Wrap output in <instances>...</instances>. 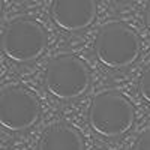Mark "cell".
Here are the masks:
<instances>
[{
  "label": "cell",
  "instance_id": "cell-1",
  "mask_svg": "<svg viewBox=\"0 0 150 150\" xmlns=\"http://www.w3.org/2000/svg\"><path fill=\"white\" fill-rule=\"evenodd\" d=\"M141 50L140 38L123 23H110L99 30L95 41V53L102 65L122 69L138 59Z\"/></svg>",
  "mask_w": 150,
  "mask_h": 150
},
{
  "label": "cell",
  "instance_id": "cell-2",
  "mask_svg": "<svg viewBox=\"0 0 150 150\" xmlns=\"http://www.w3.org/2000/svg\"><path fill=\"white\" fill-rule=\"evenodd\" d=\"M92 129L107 138L126 134L134 123V107L123 95L107 90L95 96L89 108Z\"/></svg>",
  "mask_w": 150,
  "mask_h": 150
},
{
  "label": "cell",
  "instance_id": "cell-3",
  "mask_svg": "<svg viewBox=\"0 0 150 150\" xmlns=\"http://www.w3.org/2000/svg\"><path fill=\"white\" fill-rule=\"evenodd\" d=\"M47 45V35L38 21L20 17L6 24L0 36L3 54L17 63H27L38 59Z\"/></svg>",
  "mask_w": 150,
  "mask_h": 150
},
{
  "label": "cell",
  "instance_id": "cell-4",
  "mask_svg": "<svg viewBox=\"0 0 150 150\" xmlns=\"http://www.w3.org/2000/svg\"><path fill=\"white\" fill-rule=\"evenodd\" d=\"M45 87L57 99H75L90 87V71L72 54H60L50 60L45 71Z\"/></svg>",
  "mask_w": 150,
  "mask_h": 150
},
{
  "label": "cell",
  "instance_id": "cell-5",
  "mask_svg": "<svg viewBox=\"0 0 150 150\" xmlns=\"http://www.w3.org/2000/svg\"><path fill=\"white\" fill-rule=\"evenodd\" d=\"M41 107L36 96L21 86H9L0 92V126L24 131L38 122Z\"/></svg>",
  "mask_w": 150,
  "mask_h": 150
},
{
  "label": "cell",
  "instance_id": "cell-6",
  "mask_svg": "<svg viewBox=\"0 0 150 150\" xmlns=\"http://www.w3.org/2000/svg\"><path fill=\"white\" fill-rule=\"evenodd\" d=\"M95 17V0H53L51 2V18L63 30H83L93 23Z\"/></svg>",
  "mask_w": 150,
  "mask_h": 150
},
{
  "label": "cell",
  "instance_id": "cell-7",
  "mask_svg": "<svg viewBox=\"0 0 150 150\" xmlns=\"http://www.w3.org/2000/svg\"><path fill=\"white\" fill-rule=\"evenodd\" d=\"M38 150H84L80 132L68 123H54L48 126L39 141Z\"/></svg>",
  "mask_w": 150,
  "mask_h": 150
},
{
  "label": "cell",
  "instance_id": "cell-8",
  "mask_svg": "<svg viewBox=\"0 0 150 150\" xmlns=\"http://www.w3.org/2000/svg\"><path fill=\"white\" fill-rule=\"evenodd\" d=\"M138 89H140V93H141L143 99L150 104V65L141 74V78H140V83H138Z\"/></svg>",
  "mask_w": 150,
  "mask_h": 150
},
{
  "label": "cell",
  "instance_id": "cell-9",
  "mask_svg": "<svg viewBox=\"0 0 150 150\" xmlns=\"http://www.w3.org/2000/svg\"><path fill=\"white\" fill-rule=\"evenodd\" d=\"M132 150H150V131L143 132L134 143Z\"/></svg>",
  "mask_w": 150,
  "mask_h": 150
},
{
  "label": "cell",
  "instance_id": "cell-10",
  "mask_svg": "<svg viewBox=\"0 0 150 150\" xmlns=\"http://www.w3.org/2000/svg\"><path fill=\"white\" fill-rule=\"evenodd\" d=\"M146 24H147V27L150 29V2H149L147 9H146Z\"/></svg>",
  "mask_w": 150,
  "mask_h": 150
},
{
  "label": "cell",
  "instance_id": "cell-11",
  "mask_svg": "<svg viewBox=\"0 0 150 150\" xmlns=\"http://www.w3.org/2000/svg\"><path fill=\"white\" fill-rule=\"evenodd\" d=\"M2 9H3V0H0V14H2Z\"/></svg>",
  "mask_w": 150,
  "mask_h": 150
}]
</instances>
